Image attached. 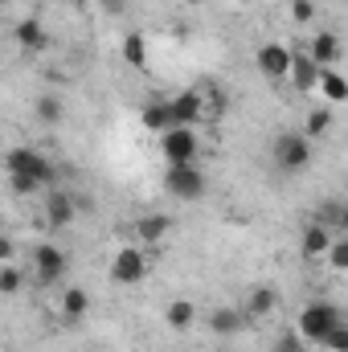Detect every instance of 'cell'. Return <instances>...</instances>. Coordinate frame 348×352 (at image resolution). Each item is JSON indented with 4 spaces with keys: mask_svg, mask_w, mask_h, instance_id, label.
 Masks as SVG:
<instances>
[{
    "mask_svg": "<svg viewBox=\"0 0 348 352\" xmlns=\"http://www.w3.org/2000/svg\"><path fill=\"white\" fill-rule=\"evenodd\" d=\"M4 173H8V184H12V192H21V197H33V192L50 188V184L58 180V168H54V160H50L45 152H37L33 144L8 148V156H4Z\"/></svg>",
    "mask_w": 348,
    "mask_h": 352,
    "instance_id": "1",
    "label": "cell"
},
{
    "mask_svg": "<svg viewBox=\"0 0 348 352\" xmlns=\"http://www.w3.org/2000/svg\"><path fill=\"white\" fill-rule=\"evenodd\" d=\"M336 324H340V307L328 303V299H316V303H307V307L295 316V332H299L307 344H324Z\"/></svg>",
    "mask_w": 348,
    "mask_h": 352,
    "instance_id": "2",
    "label": "cell"
},
{
    "mask_svg": "<svg viewBox=\"0 0 348 352\" xmlns=\"http://www.w3.org/2000/svg\"><path fill=\"white\" fill-rule=\"evenodd\" d=\"M270 156H274V168L287 176L303 173L312 164V140L303 131H283L274 144H270Z\"/></svg>",
    "mask_w": 348,
    "mask_h": 352,
    "instance_id": "3",
    "label": "cell"
},
{
    "mask_svg": "<svg viewBox=\"0 0 348 352\" xmlns=\"http://www.w3.org/2000/svg\"><path fill=\"white\" fill-rule=\"evenodd\" d=\"M70 274V254L58 246V242H37L33 246V278L41 287H54Z\"/></svg>",
    "mask_w": 348,
    "mask_h": 352,
    "instance_id": "4",
    "label": "cell"
},
{
    "mask_svg": "<svg viewBox=\"0 0 348 352\" xmlns=\"http://www.w3.org/2000/svg\"><path fill=\"white\" fill-rule=\"evenodd\" d=\"M291 58L295 50L283 45V41H262L259 54H254V66L266 82H291Z\"/></svg>",
    "mask_w": 348,
    "mask_h": 352,
    "instance_id": "5",
    "label": "cell"
},
{
    "mask_svg": "<svg viewBox=\"0 0 348 352\" xmlns=\"http://www.w3.org/2000/svg\"><path fill=\"white\" fill-rule=\"evenodd\" d=\"M197 152H201L197 127H173V131L160 135V156H164V164H197Z\"/></svg>",
    "mask_w": 348,
    "mask_h": 352,
    "instance_id": "6",
    "label": "cell"
},
{
    "mask_svg": "<svg viewBox=\"0 0 348 352\" xmlns=\"http://www.w3.org/2000/svg\"><path fill=\"white\" fill-rule=\"evenodd\" d=\"M164 188L176 201H201L205 197V173L201 164H168L164 168Z\"/></svg>",
    "mask_w": 348,
    "mask_h": 352,
    "instance_id": "7",
    "label": "cell"
},
{
    "mask_svg": "<svg viewBox=\"0 0 348 352\" xmlns=\"http://www.w3.org/2000/svg\"><path fill=\"white\" fill-rule=\"evenodd\" d=\"M107 274H111V283H119V287H135V283L148 278V254H144L140 246H123V250H115Z\"/></svg>",
    "mask_w": 348,
    "mask_h": 352,
    "instance_id": "8",
    "label": "cell"
},
{
    "mask_svg": "<svg viewBox=\"0 0 348 352\" xmlns=\"http://www.w3.org/2000/svg\"><path fill=\"white\" fill-rule=\"evenodd\" d=\"M173 115H176V127H201V119L209 115L205 90H180V94H173Z\"/></svg>",
    "mask_w": 348,
    "mask_h": 352,
    "instance_id": "9",
    "label": "cell"
},
{
    "mask_svg": "<svg viewBox=\"0 0 348 352\" xmlns=\"http://www.w3.org/2000/svg\"><path fill=\"white\" fill-rule=\"evenodd\" d=\"M74 217H78V201L66 188H50V197H45V226L50 230H66Z\"/></svg>",
    "mask_w": 348,
    "mask_h": 352,
    "instance_id": "10",
    "label": "cell"
},
{
    "mask_svg": "<svg viewBox=\"0 0 348 352\" xmlns=\"http://www.w3.org/2000/svg\"><path fill=\"white\" fill-rule=\"evenodd\" d=\"M140 123H144V131H152L156 140H160L164 131H173L176 127L173 98H152V102H144V107H140Z\"/></svg>",
    "mask_w": 348,
    "mask_h": 352,
    "instance_id": "11",
    "label": "cell"
},
{
    "mask_svg": "<svg viewBox=\"0 0 348 352\" xmlns=\"http://www.w3.org/2000/svg\"><path fill=\"white\" fill-rule=\"evenodd\" d=\"M320 62L307 54V45L303 50H295V58H291V82H295V90L299 94H312V90H320Z\"/></svg>",
    "mask_w": 348,
    "mask_h": 352,
    "instance_id": "12",
    "label": "cell"
},
{
    "mask_svg": "<svg viewBox=\"0 0 348 352\" xmlns=\"http://www.w3.org/2000/svg\"><path fill=\"white\" fill-rule=\"evenodd\" d=\"M12 41H17L25 54H41V50H50V33H45V25H41L37 16H21V21L12 25Z\"/></svg>",
    "mask_w": 348,
    "mask_h": 352,
    "instance_id": "13",
    "label": "cell"
},
{
    "mask_svg": "<svg viewBox=\"0 0 348 352\" xmlns=\"http://www.w3.org/2000/svg\"><path fill=\"white\" fill-rule=\"evenodd\" d=\"M135 242H144V246H164V238L173 234V217L168 213H144V217H135Z\"/></svg>",
    "mask_w": 348,
    "mask_h": 352,
    "instance_id": "14",
    "label": "cell"
},
{
    "mask_svg": "<svg viewBox=\"0 0 348 352\" xmlns=\"http://www.w3.org/2000/svg\"><path fill=\"white\" fill-rule=\"evenodd\" d=\"M332 242H336L332 226H320V221H312V226L303 230V238H299V250H303V258H307V263H320V258H328Z\"/></svg>",
    "mask_w": 348,
    "mask_h": 352,
    "instance_id": "15",
    "label": "cell"
},
{
    "mask_svg": "<svg viewBox=\"0 0 348 352\" xmlns=\"http://www.w3.org/2000/svg\"><path fill=\"white\" fill-rule=\"evenodd\" d=\"M246 324H250V320H246V311H242V307L221 303V307H213V311H209V332H213V336H221V340L238 336Z\"/></svg>",
    "mask_w": 348,
    "mask_h": 352,
    "instance_id": "16",
    "label": "cell"
},
{
    "mask_svg": "<svg viewBox=\"0 0 348 352\" xmlns=\"http://www.w3.org/2000/svg\"><path fill=\"white\" fill-rule=\"evenodd\" d=\"M242 311H246V320H250V324L270 320V316L279 311V291H274V287H254V291L242 299Z\"/></svg>",
    "mask_w": 348,
    "mask_h": 352,
    "instance_id": "17",
    "label": "cell"
},
{
    "mask_svg": "<svg viewBox=\"0 0 348 352\" xmlns=\"http://www.w3.org/2000/svg\"><path fill=\"white\" fill-rule=\"evenodd\" d=\"M307 54L320 62V70H332V66L340 62V37H336V33H328V29H320V33L307 41Z\"/></svg>",
    "mask_w": 348,
    "mask_h": 352,
    "instance_id": "18",
    "label": "cell"
},
{
    "mask_svg": "<svg viewBox=\"0 0 348 352\" xmlns=\"http://www.w3.org/2000/svg\"><path fill=\"white\" fill-rule=\"evenodd\" d=\"M33 119L41 127H62L66 123V98L62 94H37L33 98Z\"/></svg>",
    "mask_w": 348,
    "mask_h": 352,
    "instance_id": "19",
    "label": "cell"
},
{
    "mask_svg": "<svg viewBox=\"0 0 348 352\" xmlns=\"http://www.w3.org/2000/svg\"><path fill=\"white\" fill-rule=\"evenodd\" d=\"M58 311L66 316V320H83L90 311V291L87 287H62V295H58Z\"/></svg>",
    "mask_w": 348,
    "mask_h": 352,
    "instance_id": "20",
    "label": "cell"
},
{
    "mask_svg": "<svg viewBox=\"0 0 348 352\" xmlns=\"http://www.w3.org/2000/svg\"><path fill=\"white\" fill-rule=\"evenodd\" d=\"M320 98H324L328 107H340V102H348V78L336 70V66L320 74Z\"/></svg>",
    "mask_w": 348,
    "mask_h": 352,
    "instance_id": "21",
    "label": "cell"
},
{
    "mask_svg": "<svg viewBox=\"0 0 348 352\" xmlns=\"http://www.w3.org/2000/svg\"><path fill=\"white\" fill-rule=\"evenodd\" d=\"M164 324H168L173 332H188V328L197 324V303H193V299H173V303L164 307Z\"/></svg>",
    "mask_w": 348,
    "mask_h": 352,
    "instance_id": "22",
    "label": "cell"
},
{
    "mask_svg": "<svg viewBox=\"0 0 348 352\" xmlns=\"http://www.w3.org/2000/svg\"><path fill=\"white\" fill-rule=\"evenodd\" d=\"M123 62L131 70H148V37L144 33H127L123 37Z\"/></svg>",
    "mask_w": 348,
    "mask_h": 352,
    "instance_id": "23",
    "label": "cell"
},
{
    "mask_svg": "<svg viewBox=\"0 0 348 352\" xmlns=\"http://www.w3.org/2000/svg\"><path fill=\"white\" fill-rule=\"evenodd\" d=\"M332 123H336V115H332V107L324 102L320 111H307V119H303V135L316 144L320 135H328V131H332Z\"/></svg>",
    "mask_w": 348,
    "mask_h": 352,
    "instance_id": "24",
    "label": "cell"
},
{
    "mask_svg": "<svg viewBox=\"0 0 348 352\" xmlns=\"http://www.w3.org/2000/svg\"><path fill=\"white\" fill-rule=\"evenodd\" d=\"M21 287H25V270H21L17 263H4V266H0V295H8V299H12Z\"/></svg>",
    "mask_w": 348,
    "mask_h": 352,
    "instance_id": "25",
    "label": "cell"
},
{
    "mask_svg": "<svg viewBox=\"0 0 348 352\" xmlns=\"http://www.w3.org/2000/svg\"><path fill=\"white\" fill-rule=\"evenodd\" d=\"M270 352H307V340H303L295 328H287V332H279V336H274Z\"/></svg>",
    "mask_w": 348,
    "mask_h": 352,
    "instance_id": "26",
    "label": "cell"
},
{
    "mask_svg": "<svg viewBox=\"0 0 348 352\" xmlns=\"http://www.w3.org/2000/svg\"><path fill=\"white\" fill-rule=\"evenodd\" d=\"M324 263L332 266L336 274H348V234L332 242V250H328V258H324Z\"/></svg>",
    "mask_w": 348,
    "mask_h": 352,
    "instance_id": "27",
    "label": "cell"
},
{
    "mask_svg": "<svg viewBox=\"0 0 348 352\" xmlns=\"http://www.w3.org/2000/svg\"><path fill=\"white\" fill-rule=\"evenodd\" d=\"M320 349H328V352H348V324H345V320H340V324L328 332V340H324Z\"/></svg>",
    "mask_w": 348,
    "mask_h": 352,
    "instance_id": "28",
    "label": "cell"
},
{
    "mask_svg": "<svg viewBox=\"0 0 348 352\" xmlns=\"http://www.w3.org/2000/svg\"><path fill=\"white\" fill-rule=\"evenodd\" d=\"M291 21L295 25H312L316 21V0H291Z\"/></svg>",
    "mask_w": 348,
    "mask_h": 352,
    "instance_id": "29",
    "label": "cell"
},
{
    "mask_svg": "<svg viewBox=\"0 0 348 352\" xmlns=\"http://www.w3.org/2000/svg\"><path fill=\"white\" fill-rule=\"evenodd\" d=\"M70 4H74V8H90V0H70Z\"/></svg>",
    "mask_w": 348,
    "mask_h": 352,
    "instance_id": "30",
    "label": "cell"
},
{
    "mask_svg": "<svg viewBox=\"0 0 348 352\" xmlns=\"http://www.w3.org/2000/svg\"><path fill=\"white\" fill-rule=\"evenodd\" d=\"M345 230H348V205H345Z\"/></svg>",
    "mask_w": 348,
    "mask_h": 352,
    "instance_id": "31",
    "label": "cell"
},
{
    "mask_svg": "<svg viewBox=\"0 0 348 352\" xmlns=\"http://www.w3.org/2000/svg\"><path fill=\"white\" fill-rule=\"evenodd\" d=\"M188 4H193V0H188Z\"/></svg>",
    "mask_w": 348,
    "mask_h": 352,
    "instance_id": "32",
    "label": "cell"
}]
</instances>
